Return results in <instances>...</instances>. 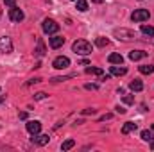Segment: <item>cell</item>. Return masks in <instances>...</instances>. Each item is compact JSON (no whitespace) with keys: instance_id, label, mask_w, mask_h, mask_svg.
Returning <instances> with one entry per match:
<instances>
[{"instance_id":"obj_20","label":"cell","mask_w":154,"mask_h":152,"mask_svg":"<svg viewBox=\"0 0 154 152\" xmlns=\"http://www.w3.org/2000/svg\"><path fill=\"white\" fill-rule=\"evenodd\" d=\"M142 32L145 36H154V27L152 25H142Z\"/></svg>"},{"instance_id":"obj_37","label":"cell","mask_w":154,"mask_h":152,"mask_svg":"<svg viewBox=\"0 0 154 152\" xmlns=\"http://www.w3.org/2000/svg\"><path fill=\"white\" fill-rule=\"evenodd\" d=\"M151 149H152V150H154V140H152V141H151Z\"/></svg>"},{"instance_id":"obj_19","label":"cell","mask_w":154,"mask_h":152,"mask_svg":"<svg viewBox=\"0 0 154 152\" xmlns=\"http://www.w3.org/2000/svg\"><path fill=\"white\" fill-rule=\"evenodd\" d=\"M142 140H145V141H152L154 140V131H142Z\"/></svg>"},{"instance_id":"obj_24","label":"cell","mask_w":154,"mask_h":152,"mask_svg":"<svg viewBox=\"0 0 154 152\" xmlns=\"http://www.w3.org/2000/svg\"><path fill=\"white\" fill-rule=\"evenodd\" d=\"M122 99H124V102H125V104H134V97H133V95H125V93H124V95H122Z\"/></svg>"},{"instance_id":"obj_13","label":"cell","mask_w":154,"mask_h":152,"mask_svg":"<svg viewBox=\"0 0 154 152\" xmlns=\"http://www.w3.org/2000/svg\"><path fill=\"white\" fill-rule=\"evenodd\" d=\"M129 88H131L133 91H142V90H143V82H142L140 79H134V81H131Z\"/></svg>"},{"instance_id":"obj_1","label":"cell","mask_w":154,"mask_h":152,"mask_svg":"<svg viewBox=\"0 0 154 152\" xmlns=\"http://www.w3.org/2000/svg\"><path fill=\"white\" fill-rule=\"evenodd\" d=\"M72 50H74L75 54H79V56H88V54H91L93 47H91V43L86 41V39H75L74 45H72Z\"/></svg>"},{"instance_id":"obj_22","label":"cell","mask_w":154,"mask_h":152,"mask_svg":"<svg viewBox=\"0 0 154 152\" xmlns=\"http://www.w3.org/2000/svg\"><path fill=\"white\" fill-rule=\"evenodd\" d=\"M36 54H38L39 57H43L45 56V45H43V41L38 39V48H36Z\"/></svg>"},{"instance_id":"obj_14","label":"cell","mask_w":154,"mask_h":152,"mask_svg":"<svg viewBox=\"0 0 154 152\" xmlns=\"http://www.w3.org/2000/svg\"><path fill=\"white\" fill-rule=\"evenodd\" d=\"M111 74L113 75H125L127 74V68L125 66H120V65H116V66H111Z\"/></svg>"},{"instance_id":"obj_12","label":"cell","mask_w":154,"mask_h":152,"mask_svg":"<svg viewBox=\"0 0 154 152\" xmlns=\"http://www.w3.org/2000/svg\"><path fill=\"white\" fill-rule=\"evenodd\" d=\"M133 131H136V123L134 122H125L124 127H122V134H129Z\"/></svg>"},{"instance_id":"obj_25","label":"cell","mask_w":154,"mask_h":152,"mask_svg":"<svg viewBox=\"0 0 154 152\" xmlns=\"http://www.w3.org/2000/svg\"><path fill=\"white\" fill-rule=\"evenodd\" d=\"M72 75H66V77H54L52 79V82H63V81H68Z\"/></svg>"},{"instance_id":"obj_8","label":"cell","mask_w":154,"mask_h":152,"mask_svg":"<svg viewBox=\"0 0 154 152\" xmlns=\"http://www.w3.org/2000/svg\"><path fill=\"white\" fill-rule=\"evenodd\" d=\"M9 18H11L13 22H22V20L25 18V14H23L22 9H18V7H11V11H9Z\"/></svg>"},{"instance_id":"obj_34","label":"cell","mask_w":154,"mask_h":152,"mask_svg":"<svg viewBox=\"0 0 154 152\" xmlns=\"http://www.w3.org/2000/svg\"><path fill=\"white\" fill-rule=\"evenodd\" d=\"M100 81H109V75H100Z\"/></svg>"},{"instance_id":"obj_5","label":"cell","mask_w":154,"mask_h":152,"mask_svg":"<svg viewBox=\"0 0 154 152\" xmlns=\"http://www.w3.org/2000/svg\"><path fill=\"white\" fill-rule=\"evenodd\" d=\"M13 52V41L7 36L0 38V54H11Z\"/></svg>"},{"instance_id":"obj_36","label":"cell","mask_w":154,"mask_h":152,"mask_svg":"<svg viewBox=\"0 0 154 152\" xmlns=\"http://www.w3.org/2000/svg\"><path fill=\"white\" fill-rule=\"evenodd\" d=\"M93 2H95V4H102V0H93Z\"/></svg>"},{"instance_id":"obj_31","label":"cell","mask_w":154,"mask_h":152,"mask_svg":"<svg viewBox=\"0 0 154 152\" xmlns=\"http://www.w3.org/2000/svg\"><path fill=\"white\" fill-rule=\"evenodd\" d=\"M115 111H116L118 114H124V113H125V109H124L122 106H116V108H115Z\"/></svg>"},{"instance_id":"obj_9","label":"cell","mask_w":154,"mask_h":152,"mask_svg":"<svg viewBox=\"0 0 154 152\" xmlns=\"http://www.w3.org/2000/svg\"><path fill=\"white\" fill-rule=\"evenodd\" d=\"M27 131L31 132V134H38L39 131H41V123H39L38 120H31V122H27Z\"/></svg>"},{"instance_id":"obj_30","label":"cell","mask_w":154,"mask_h":152,"mask_svg":"<svg viewBox=\"0 0 154 152\" xmlns=\"http://www.w3.org/2000/svg\"><path fill=\"white\" fill-rule=\"evenodd\" d=\"M111 116H113L111 113H106V114H102V116H100V122H104V120H109Z\"/></svg>"},{"instance_id":"obj_11","label":"cell","mask_w":154,"mask_h":152,"mask_svg":"<svg viewBox=\"0 0 154 152\" xmlns=\"http://www.w3.org/2000/svg\"><path fill=\"white\" fill-rule=\"evenodd\" d=\"M48 43H50L52 48H59V47H63L65 38H63V36H52V38L48 39Z\"/></svg>"},{"instance_id":"obj_3","label":"cell","mask_w":154,"mask_h":152,"mask_svg":"<svg viewBox=\"0 0 154 152\" xmlns=\"http://www.w3.org/2000/svg\"><path fill=\"white\" fill-rule=\"evenodd\" d=\"M115 34L118 39H122V41H131V39L136 38V34L133 32V31H129V29H115Z\"/></svg>"},{"instance_id":"obj_38","label":"cell","mask_w":154,"mask_h":152,"mask_svg":"<svg viewBox=\"0 0 154 152\" xmlns=\"http://www.w3.org/2000/svg\"><path fill=\"white\" fill-rule=\"evenodd\" d=\"M152 131H154V123H152Z\"/></svg>"},{"instance_id":"obj_21","label":"cell","mask_w":154,"mask_h":152,"mask_svg":"<svg viewBox=\"0 0 154 152\" xmlns=\"http://www.w3.org/2000/svg\"><path fill=\"white\" fill-rule=\"evenodd\" d=\"M74 145H75V141H74V140H66V141H63V145H61V150H70Z\"/></svg>"},{"instance_id":"obj_4","label":"cell","mask_w":154,"mask_h":152,"mask_svg":"<svg viewBox=\"0 0 154 152\" xmlns=\"http://www.w3.org/2000/svg\"><path fill=\"white\" fill-rule=\"evenodd\" d=\"M149 16H151V13L147 9H134V13L131 14V20L133 22H145V20H149Z\"/></svg>"},{"instance_id":"obj_29","label":"cell","mask_w":154,"mask_h":152,"mask_svg":"<svg viewBox=\"0 0 154 152\" xmlns=\"http://www.w3.org/2000/svg\"><path fill=\"white\" fill-rule=\"evenodd\" d=\"M97 109H82V114H95Z\"/></svg>"},{"instance_id":"obj_16","label":"cell","mask_w":154,"mask_h":152,"mask_svg":"<svg viewBox=\"0 0 154 152\" xmlns=\"http://www.w3.org/2000/svg\"><path fill=\"white\" fill-rule=\"evenodd\" d=\"M138 70H140V74H143V75H151V74H154V66L152 65H142Z\"/></svg>"},{"instance_id":"obj_27","label":"cell","mask_w":154,"mask_h":152,"mask_svg":"<svg viewBox=\"0 0 154 152\" xmlns=\"http://www.w3.org/2000/svg\"><path fill=\"white\" fill-rule=\"evenodd\" d=\"M84 88H86V90H93V91H95V90H99V86H97V84H84Z\"/></svg>"},{"instance_id":"obj_17","label":"cell","mask_w":154,"mask_h":152,"mask_svg":"<svg viewBox=\"0 0 154 152\" xmlns=\"http://www.w3.org/2000/svg\"><path fill=\"white\" fill-rule=\"evenodd\" d=\"M84 72L88 75H102V68H97V66H88Z\"/></svg>"},{"instance_id":"obj_15","label":"cell","mask_w":154,"mask_h":152,"mask_svg":"<svg viewBox=\"0 0 154 152\" xmlns=\"http://www.w3.org/2000/svg\"><path fill=\"white\" fill-rule=\"evenodd\" d=\"M108 61H109L111 65H122V63H124V57H122L120 54H111V56L108 57Z\"/></svg>"},{"instance_id":"obj_28","label":"cell","mask_w":154,"mask_h":152,"mask_svg":"<svg viewBox=\"0 0 154 152\" xmlns=\"http://www.w3.org/2000/svg\"><path fill=\"white\" fill-rule=\"evenodd\" d=\"M5 5H9V7H16V0H5Z\"/></svg>"},{"instance_id":"obj_10","label":"cell","mask_w":154,"mask_h":152,"mask_svg":"<svg viewBox=\"0 0 154 152\" xmlns=\"http://www.w3.org/2000/svg\"><path fill=\"white\" fill-rule=\"evenodd\" d=\"M143 57H147V52H143V50H131L129 52V59L131 61H140Z\"/></svg>"},{"instance_id":"obj_18","label":"cell","mask_w":154,"mask_h":152,"mask_svg":"<svg viewBox=\"0 0 154 152\" xmlns=\"http://www.w3.org/2000/svg\"><path fill=\"white\" fill-rule=\"evenodd\" d=\"M75 5H77V9H79L81 13L88 11V2H86V0H75Z\"/></svg>"},{"instance_id":"obj_33","label":"cell","mask_w":154,"mask_h":152,"mask_svg":"<svg viewBox=\"0 0 154 152\" xmlns=\"http://www.w3.org/2000/svg\"><path fill=\"white\" fill-rule=\"evenodd\" d=\"M20 118H22V120H25V118H27V113H25V111H23V113H20Z\"/></svg>"},{"instance_id":"obj_2","label":"cell","mask_w":154,"mask_h":152,"mask_svg":"<svg viewBox=\"0 0 154 152\" xmlns=\"http://www.w3.org/2000/svg\"><path fill=\"white\" fill-rule=\"evenodd\" d=\"M43 32L45 34H56L57 31H59V23H56L54 20H50V18H47V20H43Z\"/></svg>"},{"instance_id":"obj_26","label":"cell","mask_w":154,"mask_h":152,"mask_svg":"<svg viewBox=\"0 0 154 152\" xmlns=\"http://www.w3.org/2000/svg\"><path fill=\"white\" fill-rule=\"evenodd\" d=\"M43 99H47V93H43V91H39L34 95V100H43Z\"/></svg>"},{"instance_id":"obj_6","label":"cell","mask_w":154,"mask_h":152,"mask_svg":"<svg viewBox=\"0 0 154 152\" xmlns=\"http://www.w3.org/2000/svg\"><path fill=\"white\" fill-rule=\"evenodd\" d=\"M52 66H54L56 70H63V68H68V66H70V59H68V57H65V56H59V57H56V59H54Z\"/></svg>"},{"instance_id":"obj_7","label":"cell","mask_w":154,"mask_h":152,"mask_svg":"<svg viewBox=\"0 0 154 152\" xmlns=\"http://www.w3.org/2000/svg\"><path fill=\"white\" fill-rule=\"evenodd\" d=\"M48 134H32V138H31V141L34 143V145H39V147H43V145H47L48 143Z\"/></svg>"},{"instance_id":"obj_35","label":"cell","mask_w":154,"mask_h":152,"mask_svg":"<svg viewBox=\"0 0 154 152\" xmlns=\"http://www.w3.org/2000/svg\"><path fill=\"white\" fill-rule=\"evenodd\" d=\"M4 100H5V95H0V104H2Z\"/></svg>"},{"instance_id":"obj_32","label":"cell","mask_w":154,"mask_h":152,"mask_svg":"<svg viewBox=\"0 0 154 152\" xmlns=\"http://www.w3.org/2000/svg\"><path fill=\"white\" fill-rule=\"evenodd\" d=\"M39 81H41V79H31L27 84H36V82H39Z\"/></svg>"},{"instance_id":"obj_23","label":"cell","mask_w":154,"mask_h":152,"mask_svg":"<svg viewBox=\"0 0 154 152\" xmlns=\"http://www.w3.org/2000/svg\"><path fill=\"white\" fill-rule=\"evenodd\" d=\"M95 45L97 47H108L109 45V39L108 38H97L95 39Z\"/></svg>"}]
</instances>
